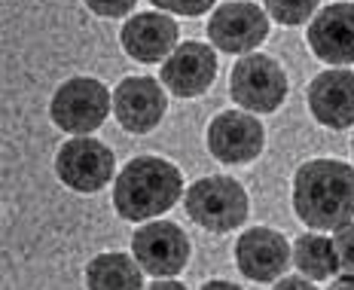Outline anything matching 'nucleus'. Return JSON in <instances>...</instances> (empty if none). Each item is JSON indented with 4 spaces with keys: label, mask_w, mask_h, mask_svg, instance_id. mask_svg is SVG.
Wrapping results in <instances>:
<instances>
[{
    "label": "nucleus",
    "mask_w": 354,
    "mask_h": 290,
    "mask_svg": "<svg viewBox=\"0 0 354 290\" xmlns=\"http://www.w3.org/2000/svg\"><path fill=\"white\" fill-rule=\"evenodd\" d=\"M293 211L312 229H336L354 220V165L308 159L293 174Z\"/></svg>",
    "instance_id": "obj_1"
},
{
    "label": "nucleus",
    "mask_w": 354,
    "mask_h": 290,
    "mask_svg": "<svg viewBox=\"0 0 354 290\" xmlns=\"http://www.w3.org/2000/svg\"><path fill=\"white\" fill-rule=\"evenodd\" d=\"M183 196V174L159 156H135L113 183V208L122 220L144 223L171 211Z\"/></svg>",
    "instance_id": "obj_2"
},
{
    "label": "nucleus",
    "mask_w": 354,
    "mask_h": 290,
    "mask_svg": "<svg viewBox=\"0 0 354 290\" xmlns=\"http://www.w3.org/2000/svg\"><path fill=\"white\" fill-rule=\"evenodd\" d=\"M187 214L196 226L208 233H232L248 220V192L235 177L226 174H208L196 181L183 196Z\"/></svg>",
    "instance_id": "obj_3"
},
{
    "label": "nucleus",
    "mask_w": 354,
    "mask_h": 290,
    "mask_svg": "<svg viewBox=\"0 0 354 290\" xmlns=\"http://www.w3.org/2000/svg\"><path fill=\"white\" fill-rule=\"evenodd\" d=\"M287 73L275 58L263 52H248L232 64L230 95L248 114H275L287 98Z\"/></svg>",
    "instance_id": "obj_4"
},
{
    "label": "nucleus",
    "mask_w": 354,
    "mask_h": 290,
    "mask_svg": "<svg viewBox=\"0 0 354 290\" xmlns=\"http://www.w3.org/2000/svg\"><path fill=\"white\" fill-rule=\"evenodd\" d=\"M110 89L95 77H71L55 89L49 116L62 132L71 135H92L101 129L110 114Z\"/></svg>",
    "instance_id": "obj_5"
},
{
    "label": "nucleus",
    "mask_w": 354,
    "mask_h": 290,
    "mask_svg": "<svg viewBox=\"0 0 354 290\" xmlns=\"http://www.w3.org/2000/svg\"><path fill=\"white\" fill-rule=\"evenodd\" d=\"M55 174L73 192H98L116 174V156L92 135H77L55 153Z\"/></svg>",
    "instance_id": "obj_6"
},
{
    "label": "nucleus",
    "mask_w": 354,
    "mask_h": 290,
    "mask_svg": "<svg viewBox=\"0 0 354 290\" xmlns=\"http://www.w3.org/2000/svg\"><path fill=\"white\" fill-rule=\"evenodd\" d=\"M205 31L220 52L248 55V52H257V46L269 37V12L248 0H230L211 12Z\"/></svg>",
    "instance_id": "obj_7"
},
{
    "label": "nucleus",
    "mask_w": 354,
    "mask_h": 290,
    "mask_svg": "<svg viewBox=\"0 0 354 290\" xmlns=\"http://www.w3.org/2000/svg\"><path fill=\"white\" fill-rule=\"evenodd\" d=\"M208 150L223 165H248L266 147V129L245 110H223L208 123Z\"/></svg>",
    "instance_id": "obj_8"
},
{
    "label": "nucleus",
    "mask_w": 354,
    "mask_h": 290,
    "mask_svg": "<svg viewBox=\"0 0 354 290\" xmlns=\"http://www.w3.org/2000/svg\"><path fill=\"white\" fill-rule=\"evenodd\" d=\"M131 254L141 263V269L150 272L153 278L180 275L183 266L189 263V235L177 223L168 220L144 223L131 235Z\"/></svg>",
    "instance_id": "obj_9"
},
{
    "label": "nucleus",
    "mask_w": 354,
    "mask_h": 290,
    "mask_svg": "<svg viewBox=\"0 0 354 290\" xmlns=\"http://www.w3.org/2000/svg\"><path fill=\"white\" fill-rule=\"evenodd\" d=\"M293 260V248L278 229L250 226L235 242V266L248 281L257 284H275Z\"/></svg>",
    "instance_id": "obj_10"
},
{
    "label": "nucleus",
    "mask_w": 354,
    "mask_h": 290,
    "mask_svg": "<svg viewBox=\"0 0 354 290\" xmlns=\"http://www.w3.org/2000/svg\"><path fill=\"white\" fill-rule=\"evenodd\" d=\"M214 77H217V52L198 40H183L162 62L159 71L162 86L177 98H198L211 89Z\"/></svg>",
    "instance_id": "obj_11"
},
{
    "label": "nucleus",
    "mask_w": 354,
    "mask_h": 290,
    "mask_svg": "<svg viewBox=\"0 0 354 290\" xmlns=\"http://www.w3.org/2000/svg\"><path fill=\"white\" fill-rule=\"evenodd\" d=\"M168 110L165 89L153 77H125L113 89V116L131 135H147Z\"/></svg>",
    "instance_id": "obj_12"
},
{
    "label": "nucleus",
    "mask_w": 354,
    "mask_h": 290,
    "mask_svg": "<svg viewBox=\"0 0 354 290\" xmlns=\"http://www.w3.org/2000/svg\"><path fill=\"white\" fill-rule=\"evenodd\" d=\"M308 46L327 64H354V3H327L308 25Z\"/></svg>",
    "instance_id": "obj_13"
},
{
    "label": "nucleus",
    "mask_w": 354,
    "mask_h": 290,
    "mask_svg": "<svg viewBox=\"0 0 354 290\" xmlns=\"http://www.w3.org/2000/svg\"><path fill=\"white\" fill-rule=\"evenodd\" d=\"M177 21L165 16L162 10L156 12H138L120 28V43L125 55H131L141 64H159L177 49Z\"/></svg>",
    "instance_id": "obj_14"
},
{
    "label": "nucleus",
    "mask_w": 354,
    "mask_h": 290,
    "mask_svg": "<svg viewBox=\"0 0 354 290\" xmlns=\"http://www.w3.org/2000/svg\"><path fill=\"white\" fill-rule=\"evenodd\" d=\"M308 110L324 129H351L354 125V73L330 68L308 83Z\"/></svg>",
    "instance_id": "obj_15"
},
{
    "label": "nucleus",
    "mask_w": 354,
    "mask_h": 290,
    "mask_svg": "<svg viewBox=\"0 0 354 290\" xmlns=\"http://www.w3.org/2000/svg\"><path fill=\"white\" fill-rule=\"evenodd\" d=\"M86 287L92 290H141L144 269L135 254H98L86 266Z\"/></svg>",
    "instance_id": "obj_16"
},
{
    "label": "nucleus",
    "mask_w": 354,
    "mask_h": 290,
    "mask_svg": "<svg viewBox=\"0 0 354 290\" xmlns=\"http://www.w3.org/2000/svg\"><path fill=\"white\" fill-rule=\"evenodd\" d=\"M290 248H293V266H297L306 278H312L315 284L333 278V275L339 272L336 248H333V242H330L327 235L302 233L299 239L290 244Z\"/></svg>",
    "instance_id": "obj_17"
},
{
    "label": "nucleus",
    "mask_w": 354,
    "mask_h": 290,
    "mask_svg": "<svg viewBox=\"0 0 354 290\" xmlns=\"http://www.w3.org/2000/svg\"><path fill=\"white\" fill-rule=\"evenodd\" d=\"M263 3H266V12L275 21H281L287 28H297V25H306L318 12L321 0H263Z\"/></svg>",
    "instance_id": "obj_18"
},
{
    "label": "nucleus",
    "mask_w": 354,
    "mask_h": 290,
    "mask_svg": "<svg viewBox=\"0 0 354 290\" xmlns=\"http://www.w3.org/2000/svg\"><path fill=\"white\" fill-rule=\"evenodd\" d=\"M333 248H336L339 272H342V275H354V223H351V220L345 223V226L336 229Z\"/></svg>",
    "instance_id": "obj_19"
},
{
    "label": "nucleus",
    "mask_w": 354,
    "mask_h": 290,
    "mask_svg": "<svg viewBox=\"0 0 354 290\" xmlns=\"http://www.w3.org/2000/svg\"><path fill=\"white\" fill-rule=\"evenodd\" d=\"M150 3L162 12H174V16H183V19H196V16H205L217 0H150Z\"/></svg>",
    "instance_id": "obj_20"
},
{
    "label": "nucleus",
    "mask_w": 354,
    "mask_h": 290,
    "mask_svg": "<svg viewBox=\"0 0 354 290\" xmlns=\"http://www.w3.org/2000/svg\"><path fill=\"white\" fill-rule=\"evenodd\" d=\"M83 3L101 19H122L135 10L138 0H83Z\"/></svg>",
    "instance_id": "obj_21"
},
{
    "label": "nucleus",
    "mask_w": 354,
    "mask_h": 290,
    "mask_svg": "<svg viewBox=\"0 0 354 290\" xmlns=\"http://www.w3.org/2000/svg\"><path fill=\"white\" fill-rule=\"evenodd\" d=\"M275 287H302V290H312L315 287V281L312 278H306V275H297V278H284V275H281V278H275Z\"/></svg>",
    "instance_id": "obj_22"
},
{
    "label": "nucleus",
    "mask_w": 354,
    "mask_h": 290,
    "mask_svg": "<svg viewBox=\"0 0 354 290\" xmlns=\"http://www.w3.org/2000/svg\"><path fill=\"white\" fill-rule=\"evenodd\" d=\"M150 290H183V281H174L171 275H165V278H153Z\"/></svg>",
    "instance_id": "obj_23"
},
{
    "label": "nucleus",
    "mask_w": 354,
    "mask_h": 290,
    "mask_svg": "<svg viewBox=\"0 0 354 290\" xmlns=\"http://www.w3.org/2000/svg\"><path fill=\"white\" fill-rule=\"evenodd\" d=\"M336 290H345V287H354V275H339V278L330 281Z\"/></svg>",
    "instance_id": "obj_24"
},
{
    "label": "nucleus",
    "mask_w": 354,
    "mask_h": 290,
    "mask_svg": "<svg viewBox=\"0 0 354 290\" xmlns=\"http://www.w3.org/2000/svg\"><path fill=\"white\" fill-rule=\"evenodd\" d=\"M214 290V287H220V290H239V287H235L232 284V281H205V284H202V290Z\"/></svg>",
    "instance_id": "obj_25"
},
{
    "label": "nucleus",
    "mask_w": 354,
    "mask_h": 290,
    "mask_svg": "<svg viewBox=\"0 0 354 290\" xmlns=\"http://www.w3.org/2000/svg\"><path fill=\"white\" fill-rule=\"evenodd\" d=\"M351 156H354V138H351Z\"/></svg>",
    "instance_id": "obj_26"
}]
</instances>
